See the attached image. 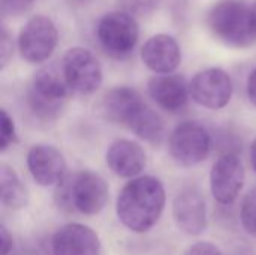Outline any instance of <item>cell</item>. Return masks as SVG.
<instances>
[{
  "label": "cell",
  "instance_id": "6da1fadb",
  "mask_svg": "<svg viewBox=\"0 0 256 255\" xmlns=\"http://www.w3.org/2000/svg\"><path fill=\"white\" fill-rule=\"evenodd\" d=\"M165 206V189L152 176L130 180L120 191L117 198V216L120 222L135 231H148L160 218Z\"/></svg>",
  "mask_w": 256,
  "mask_h": 255
},
{
  "label": "cell",
  "instance_id": "7a4b0ae2",
  "mask_svg": "<svg viewBox=\"0 0 256 255\" xmlns=\"http://www.w3.org/2000/svg\"><path fill=\"white\" fill-rule=\"evenodd\" d=\"M56 204L69 213L96 215L108 201L105 180L93 171H75L64 176L54 192Z\"/></svg>",
  "mask_w": 256,
  "mask_h": 255
},
{
  "label": "cell",
  "instance_id": "3957f363",
  "mask_svg": "<svg viewBox=\"0 0 256 255\" xmlns=\"http://www.w3.org/2000/svg\"><path fill=\"white\" fill-rule=\"evenodd\" d=\"M207 24L212 33L225 45L250 47L256 39L252 8L242 0H220L208 12Z\"/></svg>",
  "mask_w": 256,
  "mask_h": 255
},
{
  "label": "cell",
  "instance_id": "277c9868",
  "mask_svg": "<svg viewBox=\"0 0 256 255\" xmlns=\"http://www.w3.org/2000/svg\"><path fill=\"white\" fill-rule=\"evenodd\" d=\"M69 89L63 71L56 66H45L39 69L32 80L27 92L28 107L39 119L52 120L63 110Z\"/></svg>",
  "mask_w": 256,
  "mask_h": 255
},
{
  "label": "cell",
  "instance_id": "5b68a950",
  "mask_svg": "<svg viewBox=\"0 0 256 255\" xmlns=\"http://www.w3.org/2000/svg\"><path fill=\"white\" fill-rule=\"evenodd\" d=\"M96 36L102 50L108 56L124 59L134 51L138 42L140 29L132 15L123 11H114L105 14L99 20Z\"/></svg>",
  "mask_w": 256,
  "mask_h": 255
},
{
  "label": "cell",
  "instance_id": "8992f818",
  "mask_svg": "<svg viewBox=\"0 0 256 255\" xmlns=\"http://www.w3.org/2000/svg\"><path fill=\"white\" fill-rule=\"evenodd\" d=\"M58 32L54 23L44 15H36L27 21L18 36V50L28 63L46 60L57 47Z\"/></svg>",
  "mask_w": 256,
  "mask_h": 255
},
{
  "label": "cell",
  "instance_id": "52a82bcc",
  "mask_svg": "<svg viewBox=\"0 0 256 255\" xmlns=\"http://www.w3.org/2000/svg\"><path fill=\"white\" fill-rule=\"evenodd\" d=\"M212 140L207 129L196 122L180 123L170 137V152L180 165H196L210 152Z\"/></svg>",
  "mask_w": 256,
  "mask_h": 255
},
{
  "label": "cell",
  "instance_id": "ba28073f",
  "mask_svg": "<svg viewBox=\"0 0 256 255\" xmlns=\"http://www.w3.org/2000/svg\"><path fill=\"white\" fill-rule=\"evenodd\" d=\"M62 71L69 87L84 95L96 92L102 83V68L99 60L92 51L81 47L66 51Z\"/></svg>",
  "mask_w": 256,
  "mask_h": 255
},
{
  "label": "cell",
  "instance_id": "9c48e42d",
  "mask_svg": "<svg viewBox=\"0 0 256 255\" xmlns=\"http://www.w3.org/2000/svg\"><path fill=\"white\" fill-rule=\"evenodd\" d=\"M189 92L196 104L212 110H219L231 101L232 81L224 69L210 68L194 77L189 84Z\"/></svg>",
  "mask_w": 256,
  "mask_h": 255
},
{
  "label": "cell",
  "instance_id": "30bf717a",
  "mask_svg": "<svg viewBox=\"0 0 256 255\" xmlns=\"http://www.w3.org/2000/svg\"><path fill=\"white\" fill-rule=\"evenodd\" d=\"M244 183V168L237 153H224L212 168V194L220 204H231Z\"/></svg>",
  "mask_w": 256,
  "mask_h": 255
},
{
  "label": "cell",
  "instance_id": "8fae6325",
  "mask_svg": "<svg viewBox=\"0 0 256 255\" xmlns=\"http://www.w3.org/2000/svg\"><path fill=\"white\" fill-rule=\"evenodd\" d=\"M172 216L180 231L188 236H198L207 227L206 200L195 188H184L172 203Z\"/></svg>",
  "mask_w": 256,
  "mask_h": 255
},
{
  "label": "cell",
  "instance_id": "7c38bea8",
  "mask_svg": "<svg viewBox=\"0 0 256 255\" xmlns=\"http://www.w3.org/2000/svg\"><path fill=\"white\" fill-rule=\"evenodd\" d=\"M54 255H99L98 234L87 225L68 224L56 231L51 240Z\"/></svg>",
  "mask_w": 256,
  "mask_h": 255
},
{
  "label": "cell",
  "instance_id": "4fadbf2b",
  "mask_svg": "<svg viewBox=\"0 0 256 255\" xmlns=\"http://www.w3.org/2000/svg\"><path fill=\"white\" fill-rule=\"evenodd\" d=\"M146 107L147 105L140 93L130 87L111 89L102 101V111L105 117L110 122L123 125L129 129Z\"/></svg>",
  "mask_w": 256,
  "mask_h": 255
},
{
  "label": "cell",
  "instance_id": "5bb4252c",
  "mask_svg": "<svg viewBox=\"0 0 256 255\" xmlns=\"http://www.w3.org/2000/svg\"><path fill=\"white\" fill-rule=\"evenodd\" d=\"M27 165L32 177L40 186H51L64 177L66 162L63 155L52 146L36 144L27 153Z\"/></svg>",
  "mask_w": 256,
  "mask_h": 255
},
{
  "label": "cell",
  "instance_id": "9a60e30c",
  "mask_svg": "<svg viewBox=\"0 0 256 255\" xmlns=\"http://www.w3.org/2000/svg\"><path fill=\"white\" fill-rule=\"evenodd\" d=\"M144 65L156 74H170L182 62V50L170 35L152 36L141 50Z\"/></svg>",
  "mask_w": 256,
  "mask_h": 255
},
{
  "label": "cell",
  "instance_id": "2e32d148",
  "mask_svg": "<svg viewBox=\"0 0 256 255\" xmlns=\"http://www.w3.org/2000/svg\"><path fill=\"white\" fill-rule=\"evenodd\" d=\"M188 84L182 75H158L148 81L153 101L170 113L182 111L188 104Z\"/></svg>",
  "mask_w": 256,
  "mask_h": 255
},
{
  "label": "cell",
  "instance_id": "e0dca14e",
  "mask_svg": "<svg viewBox=\"0 0 256 255\" xmlns=\"http://www.w3.org/2000/svg\"><path fill=\"white\" fill-rule=\"evenodd\" d=\"M106 164L118 177H135L146 167V152L135 141L117 140L106 152Z\"/></svg>",
  "mask_w": 256,
  "mask_h": 255
},
{
  "label": "cell",
  "instance_id": "ac0fdd59",
  "mask_svg": "<svg viewBox=\"0 0 256 255\" xmlns=\"http://www.w3.org/2000/svg\"><path fill=\"white\" fill-rule=\"evenodd\" d=\"M0 197L9 209H22L27 204V191L12 167L0 165Z\"/></svg>",
  "mask_w": 256,
  "mask_h": 255
},
{
  "label": "cell",
  "instance_id": "d6986e66",
  "mask_svg": "<svg viewBox=\"0 0 256 255\" xmlns=\"http://www.w3.org/2000/svg\"><path fill=\"white\" fill-rule=\"evenodd\" d=\"M130 131H134L140 138L152 143L159 144L164 138V123L158 113H154L152 108L146 107L144 111L138 116V119L130 126Z\"/></svg>",
  "mask_w": 256,
  "mask_h": 255
},
{
  "label": "cell",
  "instance_id": "ffe728a7",
  "mask_svg": "<svg viewBox=\"0 0 256 255\" xmlns=\"http://www.w3.org/2000/svg\"><path fill=\"white\" fill-rule=\"evenodd\" d=\"M240 218H242V224L244 230L250 236L256 237V188L246 195L242 204Z\"/></svg>",
  "mask_w": 256,
  "mask_h": 255
},
{
  "label": "cell",
  "instance_id": "44dd1931",
  "mask_svg": "<svg viewBox=\"0 0 256 255\" xmlns=\"http://www.w3.org/2000/svg\"><path fill=\"white\" fill-rule=\"evenodd\" d=\"M117 3L129 15H147L158 9L160 0H117Z\"/></svg>",
  "mask_w": 256,
  "mask_h": 255
},
{
  "label": "cell",
  "instance_id": "7402d4cb",
  "mask_svg": "<svg viewBox=\"0 0 256 255\" xmlns=\"http://www.w3.org/2000/svg\"><path fill=\"white\" fill-rule=\"evenodd\" d=\"M15 125L12 117L8 114L6 110H2L0 116V150L4 152L12 143H15Z\"/></svg>",
  "mask_w": 256,
  "mask_h": 255
},
{
  "label": "cell",
  "instance_id": "603a6c76",
  "mask_svg": "<svg viewBox=\"0 0 256 255\" xmlns=\"http://www.w3.org/2000/svg\"><path fill=\"white\" fill-rule=\"evenodd\" d=\"M34 0H2L3 15H18L28 9Z\"/></svg>",
  "mask_w": 256,
  "mask_h": 255
},
{
  "label": "cell",
  "instance_id": "cb8c5ba5",
  "mask_svg": "<svg viewBox=\"0 0 256 255\" xmlns=\"http://www.w3.org/2000/svg\"><path fill=\"white\" fill-rule=\"evenodd\" d=\"M183 255H222L220 249L208 242H200L188 248V251Z\"/></svg>",
  "mask_w": 256,
  "mask_h": 255
},
{
  "label": "cell",
  "instance_id": "d4e9b609",
  "mask_svg": "<svg viewBox=\"0 0 256 255\" xmlns=\"http://www.w3.org/2000/svg\"><path fill=\"white\" fill-rule=\"evenodd\" d=\"M12 56V39L6 30V27H2V38H0V60H2V68L8 63L9 57Z\"/></svg>",
  "mask_w": 256,
  "mask_h": 255
},
{
  "label": "cell",
  "instance_id": "484cf974",
  "mask_svg": "<svg viewBox=\"0 0 256 255\" xmlns=\"http://www.w3.org/2000/svg\"><path fill=\"white\" fill-rule=\"evenodd\" d=\"M0 242H2V255H9L12 249V237L4 225L0 227Z\"/></svg>",
  "mask_w": 256,
  "mask_h": 255
},
{
  "label": "cell",
  "instance_id": "4316f807",
  "mask_svg": "<svg viewBox=\"0 0 256 255\" xmlns=\"http://www.w3.org/2000/svg\"><path fill=\"white\" fill-rule=\"evenodd\" d=\"M248 96H249L250 102L256 107V68L250 72V75L248 78Z\"/></svg>",
  "mask_w": 256,
  "mask_h": 255
},
{
  "label": "cell",
  "instance_id": "83f0119b",
  "mask_svg": "<svg viewBox=\"0 0 256 255\" xmlns=\"http://www.w3.org/2000/svg\"><path fill=\"white\" fill-rule=\"evenodd\" d=\"M250 158H252V165H254V168H255L256 171V140L254 141L252 149H250Z\"/></svg>",
  "mask_w": 256,
  "mask_h": 255
},
{
  "label": "cell",
  "instance_id": "f1b7e54d",
  "mask_svg": "<svg viewBox=\"0 0 256 255\" xmlns=\"http://www.w3.org/2000/svg\"><path fill=\"white\" fill-rule=\"evenodd\" d=\"M252 21H254V29L256 33V3L252 6Z\"/></svg>",
  "mask_w": 256,
  "mask_h": 255
},
{
  "label": "cell",
  "instance_id": "f546056e",
  "mask_svg": "<svg viewBox=\"0 0 256 255\" xmlns=\"http://www.w3.org/2000/svg\"><path fill=\"white\" fill-rule=\"evenodd\" d=\"M88 0H70V3L72 5H75V6H81V5H86Z\"/></svg>",
  "mask_w": 256,
  "mask_h": 255
}]
</instances>
